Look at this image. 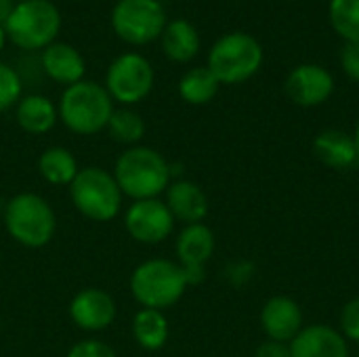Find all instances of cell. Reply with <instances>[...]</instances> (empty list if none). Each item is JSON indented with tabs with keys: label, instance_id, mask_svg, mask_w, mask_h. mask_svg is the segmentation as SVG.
Returning <instances> with one entry per match:
<instances>
[{
	"label": "cell",
	"instance_id": "22",
	"mask_svg": "<svg viewBox=\"0 0 359 357\" xmlns=\"http://www.w3.org/2000/svg\"><path fill=\"white\" fill-rule=\"evenodd\" d=\"M130 330H133V339L137 341V345L145 351L162 349L170 335V326H168L164 311L143 309V307L135 314Z\"/></svg>",
	"mask_w": 359,
	"mask_h": 357
},
{
	"label": "cell",
	"instance_id": "34",
	"mask_svg": "<svg viewBox=\"0 0 359 357\" xmlns=\"http://www.w3.org/2000/svg\"><path fill=\"white\" fill-rule=\"evenodd\" d=\"M353 139H355V145H358V151H359V120H358V126H355V133H353Z\"/></svg>",
	"mask_w": 359,
	"mask_h": 357
},
{
	"label": "cell",
	"instance_id": "30",
	"mask_svg": "<svg viewBox=\"0 0 359 357\" xmlns=\"http://www.w3.org/2000/svg\"><path fill=\"white\" fill-rule=\"evenodd\" d=\"M255 357H292V353H290V343H280V341L267 339L265 343H261L257 347Z\"/></svg>",
	"mask_w": 359,
	"mask_h": 357
},
{
	"label": "cell",
	"instance_id": "28",
	"mask_svg": "<svg viewBox=\"0 0 359 357\" xmlns=\"http://www.w3.org/2000/svg\"><path fill=\"white\" fill-rule=\"evenodd\" d=\"M341 330H343V337L345 339L359 343V297L351 299L343 307V314H341Z\"/></svg>",
	"mask_w": 359,
	"mask_h": 357
},
{
	"label": "cell",
	"instance_id": "27",
	"mask_svg": "<svg viewBox=\"0 0 359 357\" xmlns=\"http://www.w3.org/2000/svg\"><path fill=\"white\" fill-rule=\"evenodd\" d=\"M65 357H118L111 345L99 341V339H84L69 347Z\"/></svg>",
	"mask_w": 359,
	"mask_h": 357
},
{
	"label": "cell",
	"instance_id": "13",
	"mask_svg": "<svg viewBox=\"0 0 359 357\" xmlns=\"http://www.w3.org/2000/svg\"><path fill=\"white\" fill-rule=\"evenodd\" d=\"M334 90L332 74L318 63H301L286 78L288 97L301 107H316L330 99Z\"/></svg>",
	"mask_w": 359,
	"mask_h": 357
},
{
	"label": "cell",
	"instance_id": "7",
	"mask_svg": "<svg viewBox=\"0 0 359 357\" xmlns=\"http://www.w3.org/2000/svg\"><path fill=\"white\" fill-rule=\"evenodd\" d=\"M61 27L59 8L50 0H21L8 17L6 38L25 50L46 48L55 42Z\"/></svg>",
	"mask_w": 359,
	"mask_h": 357
},
{
	"label": "cell",
	"instance_id": "20",
	"mask_svg": "<svg viewBox=\"0 0 359 357\" xmlns=\"http://www.w3.org/2000/svg\"><path fill=\"white\" fill-rule=\"evenodd\" d=\"M162 50L177 63L191 61L200 50V34L187 19H172L162 32Z\"/></svg>",
	"mask_w": 359,
	"mask_h": 357
},
{
	"label": "cell",
	"instance_id": "24",
	"mask_svg": "<svg viewBox=\"0 0 359 357\" xmlns=\"http://www.w3.org/2000/svg\"><path fill=\"white\" fill-rule=\"evenodd\" d=\"M105 130L109 133V137L116 143L126 145V147H135V145H139V141L145 135V122H143L139 112L122 105V107H114Z\"/></svg>",
	"mask_w": 359,
	"mask_h": 357
},
{
	"label": "cell",
	"instance_id": "17",
	"mask_svg": "<svg viewBox=\"0 0 359 357\" xmlns=\"http://www.w3.org/2000/svg\"><path fill=\"white\" fill-rule=\"evenodd\" d=\"M42 69L59 84L72 86L84 80L86 63L78 48L67 42H53L42 50Z\"/></svg>",
	"mask_w": 359,
	"mask_h": 357
},
{
	"label": "cell",
	"instance_id": "19",
	"mask_svg": "<svg viewBox=\"0 0 359 357\" xmlns=\"http://www.w3.org/2000/svg\"><path fill=\"white\" fill-rule=\"evenodd\" d=\"M15 107L17 124L29 135H44L53 130L59 120L57 105L44 95H25Z\"/></svg>",
	"mask_w": 359,
	"mask_h": 357
},
{
	"label": "cell",
	"instance_id": "23",
	"mask_svg": "<svg viewBox=\"0 0 359 357\" xmlns=\"http://www.w3.org/2000/svg\"><path fill=\"white\" fill-rule=\"evenodd\" d=\"M219 86H221V82L208 69V65L194 67V69L185 72L183 78L179 80V95L189 105H206L217 97Z\"/></svg>",
	"mask_w": 359,
	"mask_h": 357
},
{
	"label": "cell",
	"instance_id": "8",
	"mask_svg": "<svg viewBox=\"0 0 359 357\" xmlns=\"http://www.w3.org/2000/svg\"><path fill=\"white\" fill-rule=\"evenodd\" d=\"M166 11L160 0H118L111 11L114 32L130 44H147L162 36Z\"/></svg>",
	"mask_w": 359,
	"mask_h": 357
},
{
	"label": "cell",
	"instance_id": "4",
	"mask_svg": "<svg viewBox=\"0 0 359 357\" xmlns=\"http://www.w3.org/2000/svg\"><path fill=\"white\" fill-rule=\"evenodd\" d=\"M187 280L177 261L147 259L130 274V295L143 309L164 311L181 301Z\"/></svg>",
	"mask_w": 359,
	"mask_h": 357
},
{
	"label": "cell",
	"instance_id": "6",
	"mask_svg": "<svg viewBox=\"0 0 359 357\" xmlns=\"http://www.w3.org/2000/svg\"><path fill=\"white\" fill-rule=\"evenodd\" d=\"M263 65L261 42L244 32L221 36L208 53V69L221 84H240L250 80Z\"/></svg>",
	"mask_w": 359,
	"mask_h": 357
},
{
	"label": "cell",
	"instance_id": "12",
	"mask_svg": "<svg viewBox=\"0 0 359 357\" xmlns=\"http://www.w3.org/2000/svg\"><path fill=\"white\" fill-rule=\"evenodd\" d=\"M118 307L109 292L101 288H82L69 303L72 322L84 332H101L116 322Z\"/></svg>",
	"mask_w": 359,
	"mask_h": 357
},
{
	"label": "cell",
	"instance_id": "26",
	"mask_svg": "<svg viewBox=\"0 0 359 357\" xmlns=\"http://www.w3.org/2000/svg\"><path fill=\"white\" fill-rule=\"evenodd\" d=\"M21 90L23 84L19 74L11 65L0 61V112L15 107L21 99Z\"/></svg>",
	"mask_w": 359,
	"mask_h": 357
},
{
	"label": "cell",
	"instance_id": "16",
	"mask_svg": "<svg viewBox=\"0 0 359 357\" xmlns=\"http://www.w3.org/2000/svg\"><path fill=\"white\" fill-rule=\"evenodd\" d=\"M166 198L164 204L168 206L170 215L175 217V221H181L185 225H194V223H202L208 215V198L204 194V189L187 179H179V181H170V185L166 187Z\"/></svg>",
	"mask_w": 359,
	"mask_h": 357
},
{
	"label": "cell",
	"instance_id": "15",
	"mask_svg": "<svg viewBox=\"0 0 359 357\" xmlns=\"http://www.w3.org/2000/svg\"><path fill=\"white\" fill-rule=\"evenodd\" d=\"M292 357H349V345L343 332L326 326L311 324L290 341Z\"/></svg>",
	"mask_w": 359,
	"mask_h": 357
},
{
	"label": "cell",
	"instance_id": "29",
	"mask_svg": "<svg viewBox=\"0 0 359 357\" xmlns=\"http://www.w3.org/2000/svg\"><path fill=\"white\" fill-rule=\"evenodd\" d=\"M341 65L353 82H359V42H345L341 48Z\"/></svg>",
	"mask_w": 359,
	"mask_h": 357
},
{
	"label": "cell",
	"instance_id": "33",
	"mask_svg": "<svg viewBox=\"0 0 359 357\" xmlns=\"http://www.w3.org/2000/svg\"><path fill=\"white\" fill-rule=\"evenodd\" d=\"M4 208H6V200L0 198V219H2V215H4Z\"/></svg>",
	"mask_w": 359,
	"mask_h": 357
},
{
	"label": "cell",
	"instance_id": "5",
	"mask_svg": "<svg viewBox=\"0 0 359 357\" xmlns=\"http://www.w3.org/2000/svg\"><path fill=\"white\" fill-rule=\"evenodd\" d=\"M69 198L82 217L97 223H107L120 215L124 196L114 173L101 166H84L69 185Z\"/></svg>",
	"mask_w": 359,
	"mask_h": 357
},
{
	"label": "cell",
	"instance_id": "35",
	"mask_svg": "<svg viewBox=\"0 0 359 357\" xmlns=\"http://www.w3.org/2000/svg\"><path fill=\"white\" fill-rule=\"evenodd\" d=\"M15 2H21V0H15Z\"/></svg>",
	"mask_w": 359,
	"mask_h": 357
},
{
	"label": "cell",
	"instance_id": "1",
	"mask_svg": "<svg viewBox=\"0 0 359 357\" xmlns=\"http://www.w3.org/2000/svg\"><path fill=\"white\" fill-rule=\"evenodd\" d=\"M114 177L122 196L137 202L160 198L170 185L172 170L160 151L145 145H135L126 147L118 156L114 164Z\"/></svg>",
	"mask_w": 359,
	"mask_h": 357
},
{
	"label": "cell",
	"instance_id": "2",
	"mask_svg": "<svg viewBox=\"0 0 359 357\" xmlns=\"http://www.w3.org/2000/svg\"><path fill=\"white\" fill-rule=\"evenodd\" d=\"M57 112L67 130L90 137L107 126V120L114 112V99L105 86L93 80H80L72 86H65Z\"/></svg>",
	"mask_w": 359,
	"mask_h": 357
},
{
	"label": "cell",
	"instance_id": "10",
	"mask_svg": "<svg viewBox=\"0 0 359 357\" xmlns=\"http://www.w3.org/2000/svg\"><path fill=\"white\" fill-rule=\"evenodd\" d=\"M175 217L160 198L137 200L124 213V229L139 244H160L175 229Z\"/></svg>",
	"mask_w": 359,
	"mask_h": 357
},
{
	"label": "cell",
	"instance_id": "9",
	"mask_svg": "<svg viewBox=\"0 0 359 357\" xmlns=\"http://www.w3.org/2000/svg\"><path fill=\"white\" fill-rule=\"evenodd\" d=\"M154 88V67L139 53H124L116 57L105 76V90L109 97L126 107L143 101Z\"/></svg>",
	"mask_w": 359,
	"mask_h": 357
},
{
	"label": "cell",
	"instance_id": "3",
	"mask_svg": "<svg viewBox=\"0 0 359 357\" xmlns=\"http://www.w3.org/2000/svg\"><path fill=\"white\" fill-rule=\"evenodd\" d=\"M6 234L23 248L46 246L57 231V217L53 206L34 191H21L6 200L2 215Z\"/></svg>",
	"mask_w": 359,
	"mask_h": 357
},
{
	"label": "cell",
	"instance_id": "32",
	"mask_svg": "<svg viewBox=\"0 0 359 357\" xmlns=\"http://www.w3.org/2000/svg\"><path fill=\"white\" fill-rule=\"evenodd\" d=\"M4 42H6V32H4V27L0 25V50L4 48Z\"/></svg>",
	"mask_w": 359,
	"mask_h": 357
},
{
	"label": "cell",
	"instance_id": "21",
	"mask_svg": "<svg viewBox=\"0 0 359 357\" xmlns=\"http://www.w3.org/2000/svg\"><path fill=\"white\" fill-rule=\"evenodd\" d=\"M78 170H80V166H78L76 156L67 147H61V145L46 147L38 158L40 177L48 185H55V187H65V185L69 187L72 181L76 179Z\"/></svg>",
	"mask_w": 359,
	"mask_h": 357
},
{
	"label": "cell",
	"instance_id": "31",
	"mask_svg": "<svg viewBox=\"0 0 359 357\" xmlns=\"http://www.w3.org/2000/svg\"><path fill=\"white\" fill-rule=\"evenodd\" d=\"M15 6H17L15 0H0V25H2V27L6 25V21H8V17L13 15Z\"/></svg>",
	"mask_w": 359,
	"mask_h": 357
},
{
	"label": "cell",
	"instance_id": "14",
	"mask_svg": "<svg viewBox=\"0 0 359 357\" xmlns=\"http://www.w3.org/2000/svg\"><path fill=\"white\" fill-rule=\"evenodd\" d=\"M261 328L271 341L290 343L303 330V311L290 297H271L261 311Z\"/></svg>",
	"mask_w": 359,
	"mask_h": 357
},
{
	"label": "cell",
	"instance_id": "11",
	"mask_svg": "<svg viewBox=\"0 0 359 357\" xmlns=\"http://www.w3.org/2000/svg\"><path fill=\"white\" fill-rule=\"evenodd\" d=\"M215 234L204 223L185 225L177 238L175 250H177V263L181 265L187 286L200 284L204 280V267L215 255Z\"/></svg>",
	"mask_w": 359,
	"mask_h": 357
},
{
	"label": "cell",
	"instance_id": "18",
	"mask_svg": "<svg viewBox=\"0 0 359 357\" xmlns=\"http://www.w3.org/2000/svg\"><path fill=\"white\" fill-rule=\"evenodd\" d=\"M316 156L334 170H349L358 166L359 151L353 135H347L345 130H324L313 141Z\"/></svg>",
	"mask_w": 359,
	"mask_h": 357
},
{
	"label": "cell",
	"instance_id": "25",
	"mask_svg": "<svg viewBox=\"0 0 359 357\" xmlns=\"http://www.w3.org/2000/svg\"><path fill=\"white\" fill-rule=\"evenodd\" d=\"M328 17L345 42H359V0H330Z\"/></svg>",
	"mask_w": 359,
	"mask_h": 357
}]
</instances>
